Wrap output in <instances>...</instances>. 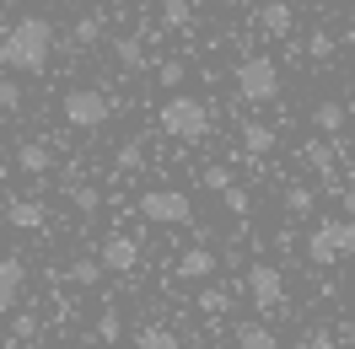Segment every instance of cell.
I'll return each mask as SVG.
<instances>
[{
    "mask_svg": "<svg viewBox=\"0 0 355 349\" xmlns=\"http://www.w3.org/2000/svg\"><path fill=\"white\" fill-rule=\"evenodd\" d=\"M49 54H54V22L49 17H17V22L0 33V65L11 75H44Z\"/></svg>",
    "mask_w": 355,
    "mask_h": 349,
    "instance_id": "1",
    "label": "cell"
},
{
    "mask_svg": "<svg viewBox=\"0 0 355 349\" xmlns=\"http://www.w3.org/2000/svg\"><path fill=\"white\" fill-rule=\"evenodd\" d=\"M156 124H162V134H167V140L194 145V140H205V134H210V108H205L200 97H189V91H173V97L162 102V113H156Z\"/></svg>",
    "mask_w": 355,
    "mask_h": 349,
    "instance_id": "2",
    "label": "cell"
},
{
    "mask_svg": "<svg viewBox=\"0 0 355 349\" xmlns=\"http://www.w3.org/2000/svg\"><path fill=\"white\" fill-rule=\"evenodd\" d=\"M237 97L243 102H275L280 97V65L269 60V54H248L243 65H237Z\"/></svg>",
    "mask_w": 355,
    "mask_h": 349,
    "instance_id": "3",
    "label": "cell"
},
{
    "mask_svg": "<svg viewBox=\"0 0 355 349\" xmlns=\"http://www.w3.org/2000/svg\"><path fill=\"white\" fill-rule=\"evenodd\" d=\"M60 113H65L70 129H103V124L113 118V97L103 87H76V91H65Z\"/></svg>",
    "mask_w": 355,
    "mask_h": 349,
    "instance_id": "4",
    "label": "cell"
},
{
    "mask_svg": "<svg viewBox=\"0 0 355 349\" xmlns=\"http://www.w3.org/2000/svg\"><path fill=\"white\" fill-rule=\"evenodd\" d=\"M307 258H312V263L355 258V220H323V226H312V237H307Z\"/></svg>",
    "mask_w": 355,
    "mask_h": 349,
    "instance_id": "5",
    "label": "cell"
},
{
    "mask_svg": "<svg viewBox=\"0 0 355 349\" xmlns=\"http://www.w3.org/2000/svg\"><path fill=\"white\" fill-rule=\"evenodd\" d=\"M135 210L151 220V226H189L194 220V199L183 194V188H151V194H140Z\"/></svg>",
    "mask_w": 355,
    "mask_h": 349,
    "instance_id": "6",
    "label": "cell"
},
{
    "mask_svg": "<svg viewBox=\"0 0 355 349\" xmlns=\"http://www.w3.org/2000/svg\"><path fill=\"white\" fill-rule=\"evenodd\" d=\"M248 301L259 306V312H280L286 306V274L275 263H253L248 269Z\"/></svg>",
    "mask_w": 355,
    "mask_h": 349,
    "instance_id": "7",
    "label": "cell"
},
{
    "mask_svg": "<svg viewBox=\"0 0 355 349\" xmlns=\"http://www.w3.org/2000/svg\"><path fill=\"white\" fill-rule=\"evenodd\" d=\"M27 296V263L22 258H0V317H11Z\"/></svg>",
    "mask_w": 355,
    "mask_h": 349,
    "instance_id": "8",
    "label": "cell"
},
{
    "mask_svg": "<svg viewBox=\"0 0 355 349\" xmlns=\"http://www.w3.org/2000/svg\"><path fill=\"white\" fill-rule=\"evenodd\" d=\"M97 263H103L108 274H130V269H140V247H135L130 237H108L97 247Z\"/></svg>",
    "mask_w": 355,
    "mask_h": 349,
    "instance_id": "9",
    "label": "cell"
},
{
    "mask_svg": "<svg viewBox=\"0 0 355 349\" xmlns=\"http://www.w3.org/2000/svg\"><path fill=\"white\" fill-rule=\"evenodd\" d=\"M259 27H264L269 38H291V27H296V6H291V0H269L264 11H259Z\"/></svg>",
    "mask_w": 355,
    "mask_h": 349,
    "instance_id": "10",
    "label": "cell"
},
{
    "mask_svg": "<svg viewBox=\"0 0 355 349\" xmlns=\"http://www.w3.org/2000/svg\"><path fill=\"white\" fill-rule=\"evenodd\" d=\"M17 167H22L27 177H44L49 167H54V151H49L44 140H22V145H17Z\"/></svg>",
    "mask_w": 355,
    "mask_h": 349,
    "instance_id": "11",
    "label": "cell"
},
{
    "mask_svg": "<svg viewBox=\"0 0 355 349\" xmlns=\"http://www.w3.org/2000/svg\"><path fill=\"white\" fill-rule=\"evenodd\" d=\"M210 274H216V253H205V247H189L178 258V280H210Z\"/></svg>",
    "mask_w": 355,
    "mask_h": 349,
    "instance_id": "12",
    "label": "cell"
},
{
    "mask_svg": "<svg viewBox=\"0 0 355 349\" xmlns=\"http://www.w3.org/2000/svg\"><path fill=\"white\" fill-rule=\"evenodd\" d=\"M6 220H11V226H17V231H44V204H38V199H17V204H11V210H6Z\"/></svg>",
    "mask_w": 355,
    "mask_h": 349,
    "instance_id": "13",
    "label": "cell"
},
{
    "mask_svg": "<svg viewBox=\"0 0 355 349\" xmlns=\"http://www.w3.org/2000/svg\"><path fill=\"white\" fill-rule=\"evenodd\" d=\"M232 344H237V349H280V339H275L264 323H237Z\"/></svg>",
    "mask_w": 355,
    "mask_h": 349,
    "instance_id": "14",
    "label": "cell"
},
{
    "mask_svg": "<svg viewBox=\"0 0 355 349\" xmlns=\"http://www.w3.org/2000/svg\"><path fill=\"white\" fill-rule=\"evenodd\" d=\"M275 145H280V134L269 129V124H243V151L248 156H269Z\"/></svg>",
    "mask_w": 355,
    "mask_h": 349,
    "instance_id": "15",
    "label": "cell"
},
{
    "mask_svg": "<svg viewBox=\"0 0 355 349\" xmlns=\"http://www.w3.org/2000/svg\"><path fill=\"white\" fill-rule=\"evenodd\" d=\"M135 349H183V339H178L173 328H140V333H135Z\"/></svg>",
    "mask_w": 355,
    "mask_h": 349,
    "instance_id": "16",
    "label": "cell"
},
{
    "mask_svg": "<svg viewBox=\"0 0 355 349\" xmlns=\"http://www.w3.org/2000/svg\"><path fill=\"white\" fill-rule=\"evenodd\" d=\"M312 124H318L323 134H339V129H345V102H334V97H329V102H318V108H312Z\"/></svg>",
    "mask_w": 355,
    "mask_h": 349,
    "instance_id": "17",
    "label": "cell"
},
{
    "mask_svg": "<svg viewBox=\"0 0 355 349\" xmlns=\"http://www.w3.org/2000/svg\"><path fill=\"white\" fill-rule=\"evenodd\" d=\"M189 22H194V0H162V27L183 33Z\"/></svg>",
    "mask_w": 355,
    "mask_h": 349,
    "instance_id": "18",
    "label": "cell"
},
{
    "mask_svg": "<svg viewBox=\"0 0 355 349\" xmlns=\"http://www.w3.org/2000/svg\"><path fill=\"white\" fill-rule=\"evenodd\" d=\"M92 339H97V344H119V339H124V317H119V312L108 306V312L92 323Z\"/></svg>",
    "mask_w": 355,
    "mask_h": 349,
    "instance_id": "19",
    "label": "cell"
},
{
    "mask_svg": "<svg viewBox=\"0 0 355 349\" xmlns=\"http://www.w3.org/2000/svg\"><path fill=\"white\" fill-rule=\"evenodd\" d=\"M103 274H108V269H103L97 258H76V263L65 269V280H70V285H97Z\"/></svg>",
    "mask_w": 355,
    "mask_h": 349,
    "instance_id": "20",
    "label": "cell"
},
{
    "mask_svg": "<svg viewBox=\"0 0 355 349\" xmlns=\"http://www.w3.org/2000/svg\"><path fill=\"white\" fill-rule=\"evenodd\" d=\"M302 156H307V167H318V172L329 177V167H334V145H323V140H307V145H302Z\"/></svg>",
    "mask_w": 355,
    "mask_h": 349,
    "instance_id": "21",
    "label": "cell"
},
{
    "mask_svg": "<svg viewBox=\"0 0 355 349\" xmlns=\"http://www.w3.org/2000/svg\"><path fill=\"white\" fill-rule=\"evenodd\" d=\"M0 113H22V81L0 75Z\"/></svg>",
    "mask_w": 355,
    "mask_h": 349,
    "instance_id": "22",
    "label": "cell"
},
{
    "mask_svg": "<svg viewBox=\"0 0 355 349\" xmlns=\"http://www.w3.org/2000/svg\"><path fill=\"white\" fill-rule=\"evenodd\" d=\"M113 54H119L130 70H146V48H140V38H119V44H113Z\"/></svg>",
    "mask_w": 355,
    "mask_h": 349,
    "instance_id": "23",
    "label": "cell"
},
{
    "mask_svg": "<svg viewBox=\"0 0 355 349\" xmlns=\"http://www.w3.org/2000/svg\"><path fill=\"white\" fill-rule=\"evenodd\" d=\"M70 204H76V210H81V215H92V210H97V204H103V194H97V188H92V183H76V188H70Z\"/></svg>",
    "mask_w": 355,
    "mask_h": 349,
    "instance_id": "24",
    "label": "cell"
},
{
    "mask_svg": "<svg viewBox=\"0 0 355 349\" xmlns=\"http://www.w3.org/2000/svg\"><path fill=\"white\" fill-rule=\"evenodd\" d=\"M70 38H76V44H81V48H87V44H97V38H103V17H81Z\"/></svg>",
    "mask_w": 355,
    "mask_h": 349,
    "instance_id": "25",
    "label": "cell"
},
{
    "mask_svg": "<svg viewBox=\"0 0 355 349\" xmlns=\"http://www.w3.org/2000/svg\"><path fill=\"white\" fill-rule=\"evenodd\" d=\"M140 161H146V145H140V140L119 145V172H140Z\"/></svg>",
    "mask_w": 355,
    "mask_h": 349,
    "instance_id": "26",
    "label": "cell"
},
{
    "mask_svg": "<svg viewBox=\"0 0 355 349\" xmlns=\"http://www.w3.org/2000/svg\"><path fill=\"white\" fill-rule=\"evenodd\" d=\"M286 210H291V215H307V210H312V188L291 183V188H286Z\"/></svg>",
    "mask_w": 355,
    "mask_h": 349,
    "instance_id": "27",
    "label": "cell"
},
{
    "mask_svg": "<svg viewBox=\"0 0 355 349\" xmlns=\"http://www.w3.org/2000/svg\"><path fill=\"white\" fill-rule=\"evenodd\" d=\"M296 349H339V339H334V333H323V328H307Z\"/></svg>",
    "mask_w": 355,
    "mask_h": 349,
    "instance_id": "28",
    "label": "cell"
},
{
    "mask_svg": "<svg viewBox=\"0 0 355 349\" xmlns=\"http://www.w3.org/2000/svg\"><path fill=\"white\" fill-rule=\"evenodd\" d=\"M11 339H38V317H33V312H17V323H11Z\"/></svg>",
    "mask_w": 355,
    "mask_h": 349,
    "instance_id": "29",
    "label": "cell"
},
{
    "mask_svg": "<svg viewBox=\"0 0 355 349\" xmlns=\"http://www.w3.org/2000/svg\"><path fill=\"white\" fill-rule=\"evenodd\" d=\"M221 204L232 210V215H248V204H253V199H248V188H237V183H232V188L221 194Z\"/></svg>",
    "mask_w": 355,
    "mask_h": 349,
    "instance_id": "30",
    "label": "cell"
},
{
    "mask_svg": "<svg viewBox=\"0 0 355 349\" xmlns=\"http://www.w3.org/2000/svg\"><path fill=\"white\" fill-rule=\"evenodd\" d=\"M205 188L226 194V188H232V167H205Z\"/></svg>",
    "mask_w": 355,
    "mask_h": 349,
    "instance_id": "31",
    "label": "cell"
},
{
    "mask_svg": "<svg viewBox=\"0 0 355 349\" xmlns=\"http://www.w3.org/2000/svg\"><path fill=\"white\" fill-rule=\"evenodd\" d=\"M307 54H312V60H329V54H334V38H329V33H312V38H307Z\"/></svg>",
    "mask_w": 355,
    "mask_h": 349,
    "instance_id": "32",
    "label": "cell"
},
{
    "mask_svg": "<svg viewBox=\"0 0 355 349\" xmlns=\"http://www.w3.org/2000/svg\"><path fill=\"white\" fill-rule=\"evenodd\" d=\"M156 81H162V87H178V81H183V65H178V60L156 65Z\"/></svg>",
    "mask_w": 355,
    "mask_h": 349,
    "instance_id": "33",
    "label": "cell"
},
{
    "mask_svg": "<svg viewBox=\"0 0 355 349\" xmlns=\"http://www.w3.org/2000/svg\"><path fill=\"white\" fill-rule=\"evenodd\" d=\"M200 306H205V312H226V296H221V290H205Z\"/></svg>",
    "mask_w": 355,
    "mask_h": 349,
    "instance_id": "34",
    "label": "cell"
},
{
    "mask_svg": "<svg viewBox=\"0 0 355 349\" xmlns=\"http://www.w3.org/2000/svg\"><path fill=\"white\" fill-rule=\"evenodd\" d=\"M339 204H345V220H355V183L345 188V199H339Z\"/></svg>",
    "mask_w": 355,
    "mask_h": 349,
    "instance_id": "35",
    "label": "cell"
},
{
    "mask_svg": "<svg viewBox=\"0 0 355 349\" xmlns=\"http://www.w3.org/2000/svg\"><path fill=\"white\" fill-rule=\"evenodd\" d=\"M345 344H355V317H350V323H345Z\"/></svg>",
    "mask_w": 355,
    "mask_h": 349,
    "instance_id": "36",
    "label": "cell"
},
{
    "mask_svg": "<svg viewBox=\"0 0 355 349\" xmlns=\"http://www.w3.org/2000/svg\"><path fill=\"white\" fill-rule=\"evenodd\" d=\"M226 6H248V0H226Z\"/></svg>",
    "mask_w": 355,
    "mask_h": 349,
    "instance_id": "37",
    "label": "cell"
},
{
    "mask_svg": "<svg viewBox=\"0 0 355 349\" xmlns=\"http://www.w3.org/2000/svg\"><path fill=\"white\" fill-rule=\"evenodd\" d=\"M11 6H22V0H11Z\"/></svg>",
    "mask_w": 355,
    "mask_h": 349,
    "instance_id": "38",
    "label": "cell"
}]
</instances>
